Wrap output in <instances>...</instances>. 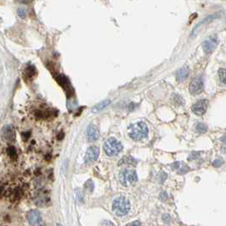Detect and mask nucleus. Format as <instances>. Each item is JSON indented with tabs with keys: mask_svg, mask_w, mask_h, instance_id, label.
I'll list each match as a JSON object with an SVG mask.
<instances>
[{
	"mask_svg": "<svg viewBox=\"0 0 226 226\" xmlns=\"http://www.w3.org/2000/svg\"><path fill=\"white\" fill-rule=\"evenodd\" d=\"M172 102L174 103V104L178 105H181L182 103H183V100H182L181 97H180L179 95H175V94L172 95Z\"/></svg>",
	"mask_w": 226,
	"mask_h": 226,
	"instance_id": "a211bd4d",
	"label": "nucleus"
},
{
	"mask_svg": "<svg viewBox=\"0 0 226 226\" xmlns=\"http://www.w3.org/2000/svg\"><path fill=\"white\" fill-rule=\"evenodd\" d=\"M56 81L58 82L60 86L62 87L63 89H65L66 91V94H68V95H71L70 94L73 93V90L71 89V85L70 82H69L68 78L63 75H59V77H56Z\"/></svg>",
	"mask_w": 226,
	"mask_h": 226,
	"instance_id": "f8f14e48",
	"label": "nucleus"
},
{
	"mask_svg": "<svg viewBox=\"0 0 226 226\" xmlns=\"http://www.w3.org/2000/svg\"><path fill=\"white\" fill-rule=\"evenodd\" d=\"M103 148L105 154L112 157V156H116L122 152V145L115 138H109L108 140H105Z\"/></svg>",
	"mask_w": 226,
	"mask_h": 226,
	"instance_id": "7ed1b4c3",
	"label": "nucleus"
},
{
	"mask_svg": "<svg viewBox=\"0 0 226 226\" xmlns=\"http://www.w3.org/2000/svg\"><path fill=\"white\" fill-rule=\"evenodd\" d=\"M190 92L191 95H199L203 90V82L201 78H194L190 83Z\"/></svg>",
	"mask_w": 226,
	"mask_h": 226,
	"instance_id": "6e6552de",
	"label": "nucleus"
},
{
	"mask_svg": "<svg viewBox=\"0 0 226 226\" xmlns=\"http://www.w3.org/2000/svg\"><path fill=\"white\" fill-rule=\"evenodd\" d=\"M18 15L21 18H25L26 17V15H27L26 10L24 9H18Z\"/></svg>",
	"mask_w": 226,
	"mask_h": 226,
	"instance_id": "b1692460",
	"label": "nucleus"
},
{
	"mask_svg": "<svg viewBox=\"0 0 226 226\" xmlns=\"http://www.w3.org/2000/svg\"><path fill=\"white\" fill-rule=\"evenodd\" d=\"M188 171H189V167H188L187 166H185L183 168H181V169L179 170L178 172V173H179V174H184L185 172H187Z\"/></svg>",
	"mask_w": 226,
	"mask_h": 226,
	"instance_id": "bb28decb",
	"label": "nucleus"
},
{
	"mask_svg": "<svg viewBox=\"0 0 226 226\" xmlns=\"http://www.w3.org/2000/svg\"><path fill=\"white\" fill-rule=\"evenodd\" d=\"M128 134L134 140H144L148 135V128L145 122H138L134 124H131L128 128Z\"/></svg>",
	"mask_w": 226,
	"mask_h": 226,
	"instance_id": "f257e3e1",
	"label": "nucleus"
},
{
	"mask_svg": "<svg viewBox=\"0 0 226 226\" xmlns=\"http://www.w3.org/2000/svg\"><path fill=\"white\" fill-rule=\"evenodd\" d=\"M218 77L220 82L223 84H226V70L225 69H219L218 70Z\"/></svg>",
	"mask_w": 226,
	"mask_h": 226,
	"instance_id": "dca6fc26",
	"label": "nucleus"
},
{
	"mask_svg": "<svg viewBox=\"0 0 226 226\" xmlns=\"http://www.w3.org/2000/svg\"><path fill=\"white\" fill-rule=\"evenodd\" d=\"M100 137V132L96 126L90 124L87 128V139L90 142L97 140Z\"/></svg>",
	"mask_w": 226,
	"mask_h": 226,
	"instance_id": "9b49d317",
	"label": "nucleus"
},
{
	"mask_svg": "<svg viewBox=\"0 0 226 226\" xmlns=\"http://www.w3.org/2000/svg\"><path fill=\"white\" fill-rule=\"evenodd\" d=\"M122 164H133L135 165L136 164V161L134 160V158L131 157H126L122 158V160L119 162V165H122Z\"/></svg>",
	"mask_w": 226,
	"mask_h": 226,
	"instance_id": "2eb2a0df",
	"label": "nucleus"
},
{
	"mask_svg": "<svg viewBox=\"0 0 226 226\" xmlns=\"http://www.w3.org/2000/svg\"><path fill=\"white\" fill-rule=\"evenodd\" d=\"M208 109V100H200L192 105V111L197 116H202L207 111Z\"/></svg>",
	"mask_w": 226,
	"mask_h": 226,
	"instance_id": "423d86ee",
	"label": "nucleus"
},
{
	"mask_svg": "<svg viewBox=\"0 0 226 226\" xmlns=\"http://www.w3.org/2000/svg\"><path fill=\"white\" fill-rule=\"evenodd\" d=\"M27 218L28 223L32 225H36L41 222V214L38 210H30L27 213Z\"/></svg>",
	"mask_w": 226,
	"mask_h": 226,
	"instance_id": "9d476101",
	"label": "nucleus"
},
{
	"mask_svg": "<svg viewBox=\"0 0 226 226\" xmlns=\"http://www.w3.org/2000/svg\"><path fill=\"white\" fill-rule=\"evenodd\" d=\"M15 129L11 125H6L1 131V137L4 141H12L15 139Z\"/></svg>",
	"mask_w": 226,
	"mask_h": 226,
	"instance_id": "0eeeda50",
	"label": "nucleus"
},
{
	"mask_svg": "<svg viewBox=\"0 0 226 226\" xmlns=\"http://www.w3.org/2000/svg\"><path fill=\"white\" fill-rule=\"evenodd\" d=\"M57 226H62L60 223H57Z\"/></svg>",
	"mask_w": 226,
	"mask_h": 226,
	"instance_id": "2f4dec72",
	"label": "nucleus"
},
{
	"mask_svg": "<svg viewBox=\"0 0 226 226\" xmlns=\"http://www.w3.org/2000/svg\"><path fill=\"white\" fill-rule=\"evenodd\" d=\"M188 76H189V68L187 66H183L177 72L176 78L178 82H183L187 78Z\"/></svg>",
	"mask_w": 226,
	"mask_h": 226,
	"instance_id": "ddd939ff",
	"label": "nucleus"
},
{
	"mask_svg": "<svg viewBox=\"0 0 226 226\" xmlns=\"http://www.w3.org/2000/svg\"><path fill=\"white\" fill-rule=\"evenodd\" d=\"M99 155H100V149H99L98 146H90V147L87 150L86 154H85V157H84L85 162L90 163V162H95V161L98 159Z\"/></svg>",
	"mask_w": 226,
	"mask_h": 226,
	"instance_id": "39448f33",
	"label": "nucleus"
},
{
	"mask_svg": "<svg viewBox=\"0 0 226 226\" xmlns=\"http://www.w3.org/2000/svg\"><path fill=\"white\" fill-rule=\"evenodd\" d=\"M119 180L121 184L125 186L134 184L138 181V175L134 170L124 169L121 171L119 174Z\"/></svg>",
	"mask_w": 226,
	"mask_h": 226,
	"instance_id": "20e7f679",
	"label": "nucleus"
},
{
	"mask_svg": "<svg viewBox=\"0 0 226 226\" xmlns=\"http://www.w3.org/2000/svg\"><path fill=\"white\" fill-rule=\"evenodd\" d=\"M110 100L101 101V102L98 103L97 105H95V106L93 107L92 111H93V112H98V111H100V110L105 109V107H106L107 105H110Z\"/></svg>",
	"mask_w": 226,
	"mask_h": 226,
	"instance_id": "4468645a",
	"label": "nucleus"
},
{
	"mask_svg": "<svg viewBox=\"0 0 226 226\" xmlns=\"http://www.w3.org/2000/svg\"><path fill=\"white\" fill-rule=\"evenodd\" d=\"M221 140H222V142L226 143V134L225 135H223V136L221 138Z\"/></svg>",
	"mask_w": 226,
	"mask_h": 226,
	"instance_id": "c756f323",
	"label": "nucleus"
},
{
	"mask_svg": "<svg viewBox=\"0 0 226 226\" xmlns=\"http://www.w3.org/2000/svg\"><path fill=\"white\" fill-rule=\"evenodd\" d=\"M167 175L166 172H161V175H160V177H159V179H160L161 184H162V183H163L164 180H165V179L167 178Z\"/></svg>",
	"mask_w": 226,
	"mask_h": 226,
	"instance_id": "a878e982",
	"label": "nucleus"
},
{
	"mask_svg": "<svg viewBox=\"0 0 226 226\" xmlns=\"http://www.w3.org/2000/svg\"><path fill=\"white\" fill-rule=\"evenodd\" d=\"M7 153H8V155L12 158L16 157V151H15V149L14 148V147H9V148H8Z\"/></svg>",
	"mask_w": 226,
	"mask_h": 226,
	"instance_id": "aec40b11",
	"label": "nucleus"
},
{
	"mask_svg": "<svg viewBox=\"0 0 226 226\" xmlns=\"http://www.w3.org/2000/svg\"><path fill=\"white\" fill-rule=\"evenodd\" d=\"M223 163V161L222 159H216L213 162V166L215 167H218L222 166Z\"/></svg>",
	"mask_w": 226,
	"mask_h": 226,
	"instance_id": "412c9836",
	"label": "nucleus"
},
{
	"mask_svg": "<svg viewBox=\"0 0 226 226\" xmlns=\"http://www.w3.org/2000/svg\"><path fill=\"white\" fill-rule=\"evenodd\" d=\"M42 226H44V225H42Z\"/></svg>",
	"mask_w": 226,
	"mask_h": 226,
	"instance_id": "473e14b6",
	"label": "nucleus"
},
{
	"mask_svg": "<svg viewBox=\"0 0 226 226\" xmlns=\"http://www.w3.org/2000/svg\"><path fill=\"white\" fill-rule=\"evenodd\" d=\"M167 198H168V196H167V193L166 191H162L160 195H159V199L162 202H165Z\"/></svg>",
	"mask_w": 226,
	"mask_h": 226,
	"instance_id": "4be33fe9",
	"label": "nucleus"
},
{
	"mask_svg": "<svg viewBox=\"0 0 226 226\" xmlns=\"http://www.w3.org/2000/svg\"><path fill=\"white\" fill-rule=\"evenodd\" d=\"M223 152H224V153H226V147L224 146V147H223Z\"/></svg>",
	"mask_w": 226,
	"mask_h": 226,
	"instance_id": "7c9ffc66",
	"label": "nucleus"
},
{
	"mask_svg": "<svg viewBox=\"0 0 226 226\" xmlns=\"http://www.w3.org/2000/svg\"><path fill=\"white\" fill-rule=\"evenodd\" d=\"M112 210L117 216H124L130 210V203L126 197L119 196L112 202Z\"/></svg>",
	"mask_w": 226,
	"mask_h": 226,
	"instance_id": "f03ea898",
	"label": "nucleus"
},
{
	"mask_svg": "<svg viewBox=\"0 0 226 226\" xmlns=\"http://www.w3.org/2000/svg\"><path fill=\"white\" fill-rule=\"evenodd\" d=\"M171 167H172V169H178V167H179V162H174Z\"/></svg>",
	"mask_w": 226,
	"mask_h": 226,
	"instance_id": "c85d7f7f",
	"label": "nucleus"
},
{
	"mask_svg": "<svg viewBox=\"0 0 226 226\" xmlns=\"http://www.w3.org/2000/svg\"><path fill=\"white\" fill-rule=\"evenodd\" d=\"M162 220L165 223H169L171 221V218L168 214H163L162 215Z\"/></svg>",
	"mask_w": 226,
	"mask_h": 226,
	"instance_id": "5701e85b",
	"label": "nucleus"
},
{
	"mask_svg": "<svg viewBox=\"0 0 226 226\" xmlns=\"http://www.w3.org/2000/svg\"><path fill=\"white\" fill-rule=\"evenodd\" d=\"M101 226H115V224L109 220H104L101 222Z\"/></svg>",
	"mask_w": 226,
	"mask_h": 226,
	"instance_id": "393cba45",
	"label": "nucleus"
},
{
	"mask_svg": "<svg viewBox=\"0 0 226 226\" xmlns=\"http://www.w3.org/2000/svg\"><path fill=\"white\" fill-rule=\"evenodd\" d=\"M196 130L198 132V133H205L206 131L208 130V127L206 126L204 123H202V122H199L197 123V125L196 126Z\"/></svg>",
	"mask_w": 226,
	"mask_h": 226,
	"instance_id": "f3484780",
	"label": "nucleus"
},
{
	"mask_svg": "<svg viewBox=\"0 0 226 226\" xmlns=\"http://www.w3.org/2000/svg\"><path fill=\"white\" fill-rule=\"evenodd\" d=\"M126 226H142V225H141V223H140V221H134V222H132V223H128Z\"/></svg>",
	"mask_w": 226,
	"mask_h": 226,
	"instance_id": "cd10ccee",
	"label": "nucleus"
},
{
	"mask_svg": "<svg viewBox=\"0 0 226 226\" xmlns=\"http://www.w3.org/2000/svg\"><path fill=\"white\" fill-rule=\"evenodd\" d=\"M218 44V39L216 37H210L209 39L203 42L202 48L203 50L207 54H211L214 50L215 47Z\"/></svg>",
	"mask_w": 226,
	"mask_h": 226,
	"instance_id": "1a4fd4ad",
	"label": "nucleus"
},
{
	"mask_svg": "<svg viewBox=\"0 0 226 226\" xmlns=\"http://www.w3.org/2000/svg\"><path fill=\"white\" fill-rule=\"evenodd\" d=\"M34 73H36L34 66H32L31 68H27V70H26V75H27V77H33Z\"/></svg>",
	"mask_w": 226,
	"mask_h": 226,
	"instance_id": "6ab92c4d",
	"label": "nucleus"
}]
</instances>
